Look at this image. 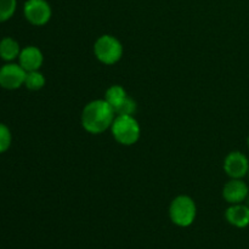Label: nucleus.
<instances>
[{
	"label": "nucleus",
	"mask_w": 249,
	"mask_h": 249,
	"mask_svg": "<svg viewBox=\"0 0 249 249\" xmlns=\"http://www.w3.org/2000/svg\"><path fill=\"white\" fill-rule=\"evenodd\" d=\"M116 112L106 100H94L82 112V125L88 133L101 134L112 126Z\"/></svg>",
	"instance_id": "obj_1"
},
{
	"label": "nucleus",
	"mask_w": 249,
	"mask_h": 249,
	"mask_svg": "<svg viewBox=\"0 0 249 249\" xmlns=\"http://www.w3.org/2000/svg\"><path fill=\"white\" fill-rule=\"evenodd\" d=\"M248 175H249V172H248Z\"/></svg>",
	"instance_id": "obj_18"
},
{
	"label": "nucleus",
	"mask_w": 249,
	"mask_h": 249,
	"mask_svg": "<svg viewBox=\"0 0 249 249\" xmlns=\"http://www.w3.org/2000/svg\"><path fill=\"white\" fill-rule=\"evenodd\" d=\"M11 145V133L4 124H0V153L5 152Z\"/></svg>",
	"instance_id": "obj_16"
},
{
	"label": "nucleus",
	"mask_w": 249,
	"mask_h": 249,
	"mask_svg": "<svg viewBox=\"0 0 249 249\" xmlns=\"http://www.w3.org/2000/svg\"><path fill=\"white\" fill-rule=\"evenodd\" d=\"M16 0H0V22L11 18L16 11Z\"/></svg>",
	"instance_id": "obj_15"
},
{
	"label": "nucleus",
	"mask_w": 249,
	"mask_h": 249,
	"mask_svg": "<svg viewBox=\"0 0 249 249\" xmlns=\"http://www.w3.org/2000/svg\"><path fill=\"white\" fill-rule=\"evenodd\" d=\"M19 65L26 72L39 71L44 61L41 51L36 46H27L19 53Z\"/></svg>",
	"instance_id": "obj_9"
},
{
	"label": "nucleus",
	"mask_w": 249,
	"mask_h": 249,
	"mask_svg": "<svg viewBox=\"0 0 249 249\" xmlns=\"http://www.w3.org/2000/svg\"><path fill=\"white\" fill-rule=\"evenodd\" d=\"M224 170L231 179H242L249 172V160L242 152L233 151L224 160Z\"/></svg>",
	"instance_id": "obj_6"
},
{
	"label": "nucleus",
	"mask_w": 249,
	"mask_h": 249,
	"mask_svg": "<svg viewBox=\"0 0 249 249\" xmlns=\"http://www.w3.org/2000/svg\"><path fill=\"white\" fill-rule=\"evenodd\" d=\"M19 45L15 39L5 38L0 41V57L5 61H12L19 56Z\"/></svg>",
	"instance_id": "obj_11"
},
{
	"label": "nucleus",
	"mask_w": 249,
	"mask_h": 249,
	"mask_svg": "<svg viewBox=\"0 0 249 249\" xmlns=\"http://www.w3.org/2000/svg\"><path fill=\"white\" fill-rule=\"evenodd\" d=\"M112 135L121 145L131 146L140 138V125L133 116H116L111 126Z\"/></svg>",
	"instance_id": "obj_2"
},
{
	"label": "nucleus",
	"mask_w": 249,
	"mask_h": 249,
	"mask_svg": "<svg viewBox=\"0 0 249 249\" xmlns=\"http://www.w3.org/2000/svg\"><path fill=\"white\" fill-rule=\"evenodd\" d=\"M226 220L232 226L238 229L247 228L249 225V206H245L242 203L231 204L226 209Z\"/></svg>",
	"instance_id": "obj_10"
},
{
	"label": "nucleus",
	"mask_w": 249,
	"mask_h": 249,
	"mask_svg": "<svg viewBox=\"0 0 249 249\" xmlns=\"http://www.w3.org/2000/svg\"><path fill=\"white\" fill-rule=\"evenodd\" d=\"M94 53L104 65H114L123 56V45L116 36L105 34L95 43Z\"/></svg>",
	"instance_id": "obj_4"
},
{
	"label": "nucleus",
	"mask_w": 249,
	"mask_h": 249,
	"mask_svg": "<svg viewBox=\"0 0 249 249\" xmlns=\"http://www.w3.org/2000/svg\"><path fill=\"white\" fill-rule=\"evenodd\" d=\"M126 96H128V95H126L125 89H124L123 87H121V85H112V87H109L108 89L106 90L105 100H106L113 108H116Z\"/></svg>",
	"instance_id": "obj_12"
},
{
	"label": "nucleus",
	"mask_w": 249,
	"mask_h": 249,
	"mask_svg": "<svg viewBox=\"0 0 249 249\" xmlns=\"http://www.w3.org/2000/svg\"><path fill=\"white\" fill-rule=\"evenodd\" d=\"M27 72L21 67V65H10L0 68V85L5 89H18L22 84H24Z\"/></svg>",
	"instance_id": "obj_7"
},
{
	"label": "nucleus",
	"mask_w": 249,
	"mask_h": 249,
	"mask_svg": "<svg viewBox=\"0 0 249 249\" xmlns=\"http://www.w3.org/2000/svg\"><path fill=\"white\" fill-rule=\"evenodd\" d=\"M247 143H248V148H249V136H248V140H247Z\"/></svg>",
	"instance_id": "obj_17"
},
{
	"label": "nucleus",
	"mask_w": 249,
	"mask_h": 249,
	"mask_svg": "<svg viewBox=\"0 0 249 249\" xmlns=\"http://www.w3.org/2000/svg\"><path fill=\"white\" fill-rule=\"evenodd\" d=\"M24 85H26L29 90H40L41 88L45 85V77H44L43 73H40L39 71L27 72Z\"/></svg>",
	"instance_id": "obj_13"
},
{
	"label": "nucleus",
	"mask_w": 249,
	"mask_h": 249,
	"mask_svg": "<svg viewBox=\"0 0 249 249\" xmlns=\"http://www.w3.org/2000/svg\"><path fill=\"white\" fill-rule=\"evenodd\" d=\"M24 16L34 26H44L51 18V6L46 0H27L23 7Z\"/></svg>",
	"instance_id": "obj_5"
},
{
	"label": "nucleus",
	"mask_w": 249,
	"mask_h": 249,
	"mask_svg": "<svg viewBox=\"0 0 249 249\" xmlns=\"http://www.w3.org/2000/svg\"><path fill=\"white\" fill-rule=\"evenodd\" d=\"M197 208L194 199L189 196H178L169 207L170 220L180 228H187L196 219Z\"/></svg>",
	"instance_id": "obj_3"
},
{
	"label": "nucleus",
	"mask_w": 249,
	"mask_h": 249,
	"mask_svg": "<svg viewBox=\"0 0 249 249\" xmlns=\"http://www.w3.org/2000/svg\"><path fill=\"white\" fill-rule=\"evenodd\" d=\"M117 116H133L136 112V102L131 97L126 96L118 106L114 108Z\"/></svg>",
	"instance_id": "obj_14"
},
{
	"label": "nucleus",
	"mask_w": 249,
	"mask_h": 249,
	"mask_svg": "<svg viewBox=\"0 0 249 249\" xmlns=\"http://www.w3.org/2000/svg\"><path fill=\"white\" fill-rule=\"evenodd\" d=\"M249 189L245 181L241 179H231L226 182L223 189V196L230 204H238L246 201L248 197Z\"/></svg>",
	"instance_id": "obj_8"
}]
</instances>
